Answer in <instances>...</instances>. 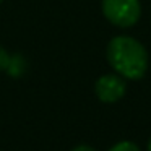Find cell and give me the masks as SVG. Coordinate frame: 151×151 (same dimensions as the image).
Here are the masks:
<instances>
[{
	"mask_svg": "<svg viewBox=\"0 0 151 151\" xmlns=\"http://www.w3.org/2000/svg\"><path fill=\"white\" fill-rule=\"evenodd\" d=\"M94 91L99 101L112 104L125 96L127 83H125V78H122L117 73H107V75H102L98 78L94 85Z\"/></svg>",
	"mask_w": 151,
	"mask_h": 151,
	"instance_id": "obj_3",
	"label": "cell"
},
{
	"mask_svg": "<svg viewBox=\"0 0 151 151\" xmlns=\"http://www.w3.org/2000/svg\"><path fill=\"white\" fill-rule=\"evenodd\" d=\"M106 57L117 75L125 80H140L148 70V52L132 36H115L109 41Z\"/></svg>",
	"mask_w": 151,
	"mask_h": 151,
	"instance_id": "obj_1",
	"label": "cell"
},
{
	"mask_svg": "<svg viewBox=\"0 0 151 151\" xmlns=\"http://www.w3.org/2000/svg\"><path fill=\"white\" fill-rule=\"evenodd\" d=\"M109 151H140V148L132 141H119Z\"/></svg>",
	"mask_w": 151,
	"mask_h": 151,
	"instance_id": "obj_5",
	"label": "cell"
},
{
	"mask_svg": "<svg viewBox=\"0 0 151 151\" xmlns=\"http://www.w3.org/2000/svg\"><path fill=\"white\" fill-rule=\"evenodd\" d=\"M2 2H4V0H0V4H2Z\"/></svg>",
	"mask_w": 151,
	"mask_h": 151,
	"instance_id": "obj_9",
	"label": "cell"
},
{
	"mask_svg": "<svg viewBox=\"0 0 151 151\" xmlns=\"http://www.w3.org/2000/svg\"><path fill=\"white\" fill-rule=\"evenodd\" d=\"M72 151H96V150L91 146H88V145H78V146H75Z\"/></svg>",
	"mask_w": 151,
	"mask_h": 151,
	"instance_id": "obj_7",
	"label": "cell"
},
{
	"mask_svg": "<svg viewBox=\"0 0 151 151\" xmlns=\"http://www.w3.org/2000/svg\"><path fill=\"white\" fill-rule=\"evenodd\" d=\"M8 59H10V54L0 46V72H5V68L8 65Z\"/></svg>",
	"mask_w": 151,
	"mask_h": 151,
	"instance_id": "obj_6",
	"label": "cell"
},
{
	"mask_svg": "<svg viewBox=\"0 0 151 151\" xmlns=\"http://www.w3.org/2000/svg\"><path fill=\"white\" fill-rule=\"evenodd\" d=\"M26 67H28L26 59H24L21 54H13V55H10V59H8V65H7V68H5V72L10 76H13V78H20V76L24 75Z\"/></svg>",
	"mask_w": 151,
	"mask_h": 151,
	"instance_id": "obj_4",
	"label": "cell"
},
{
	"mask_svg": "<svg viewBox=\"0 0 151 151\" xmlns=\"http://www.w3.org/2000/svg\"><path fill=\"white\" fill-rule=\"evenodd\" d=\"M102 15L111 24L117 28H130L140 20V0H102Z\"/></svg>",
	"mask_w": 151,
	"mask_h": 151,
	"instance_id": "obj_2",
	"label": "cell"
},
{
	"mask_svg": "<svg viewBox=\"0 0 151 151\" xmlns=\"http://www.w3.org/2000/svg\"><path fill=\"white\" fill-rule=\"evenodd\" d=\"M148 151H151V140L148 141Z\"/></svg>",
	"mask_w": 151,
	"mask_h": 151,
	"instance_id": "obj_8",
	"label": "cell"
}]
</instances>
